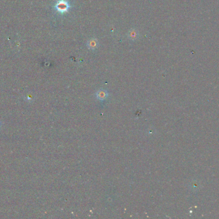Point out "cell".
<instances>
[{
    "instance_id": "2",
    "label": "cell",
    "mask_w": 219,
    "mask_h": 219,
    "mask_svg": "<svg viewBox=\"0 0 219 219\" xmlns=\"http://www.w3.org/2000/svg\"><path fill=\"white\" fill-rule=\"evenodd\" d=\"M98 41L95 38H92L87 42V46L90 50H94L98 48Z\"/></svg>"
},
{
    "instance_id": "1",
    "label": "cell",
    "mask_w": 219,
    "mask_h": 219,
    "mask_svg": "<svg viewBox=\"0 0 219 219\" xmlns=\"http://www.w3.org/2000/svg\"><path fill=\"white\" fill-rule=\"evenodd\" d=\"M70 7V4L66 0H59L55 5V9L58 12L61 14H64L67 12Z\"/></svg>"
},
{
    "instance_id": "5",
    "label": "cell",
    "mask_w": 219,
    "mask_h": 219,
    "mask_svg": "<svg viewBox=\"0 0 219 219\" xmlns=\"http://www.w3.org/2000/svg\"><path fill=\"white\" fill-rule=\"evenodd\" d=\"M1 122L0 121V129H1Z\"/></svg>"
},
{
    "instance_id": "4",
    "label": "cell",
    "mask_w": 219,
    "mask_h": 219,
    "mask_svg": "<svg viewBox=\"0 0 219 219\" xmlns=\"http://www.w3.org/2000/svg\"><path fill=\"white\" fill-rule=\"evenodd\" d=\"M108 96V93L105 90H99L96 93V97L99 100H104Z\"/></svg>"
},
{
    "instance_id": "3",
    "label": "cell",
    "mask_w": 219,
    "mask_h": 219,
    "mask_svg": "<svg viewBox=\"0 0 219 219\" xmlns=\"http://www.w3.org/2000/svg\"><path fill=\"white\" fill-rule=\"evenodd\" d=\"M128 38L133 40H136L139 38V32L135 29L131 30L128 33Z\"/></svg>"
}]
</instances>
